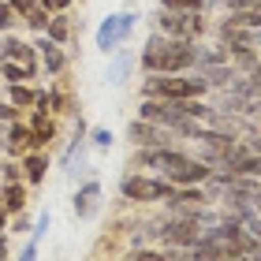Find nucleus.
I'll return each mask as SVG.
<instances>
[{
	"label": "nucleus",
	"instance_id": "f257e3e1",
	"mask_svg": "<svg viewBox=\"0 0 261 261\" xmlns=\"http://www.w3.org/2000/svg\"><path fill=\"white\" fill-rule=\"evenodd\" d=\"M138 64L146 75H187V71H194V41H179L153 30L138 53Z\"/></svg>",
	"mask_w": 261,
	"mask_h": 261
},
{
	"label": "nucleus",
	"instance_id": "f03ea898",
	"mask_svg": "<svg viewBox=\"0 0 261 261\" xmlns=\"http://www.w3.org/2000/svg\"><path fill=\"white\" fill-rule=\"evenodd\" d=\"M138 120H149L157 127H168L172 135H183L191 138L198 120H191V116L183 112V101H168V97H142L138 105Z\"/></svg>",
	"mask_w": 261,
	"mask_h": 261
},
{
	"label": "nucleus",
	"instance_id": "7ed1b4c3",
	"mask_svg": "<svg viewBox=\"0 0 261 261\" xmlns=\"http://www.w3.org/2000/svg\"><path fill=\"white\" fill-rule=\"evenodd\" d=\"M209 164L201 161V157H191V153H183V149H168V161H164V179H168L172 187H201L209 179Z\"/></svg>",
	"mask_w": 261,
	"mask_h": 261
},
{
	"label": "nucleus",
	"instance_id": "20e7f679",
	"mask_svg": "<svg viewBox=\"0 0 261 261\" xmlns=\"http://www.w3.org/2000/svg\"><path fill=\"white\" fill-rule=\"evenodd\" d=\"M175 187L164 179V175H142V172H130L120 179V194L123 201H135V205H146V201H168Z\"/></svg>",
	"mask_w": 261,
	"mask_h": 261
},
{
	"label": "nucleus",
	"instance_id": "39448f33",
	"mask_svg": "<svg viewBox=\"0 0 261 261\" xmlns=\"http://www.w3.org/2000/svg\"><path fill=\"white\" fill-rule=\"evenodd\" d=\"M153 30L168 34V38H179V41H198L205 34V22H201V11H168L161 8L153 15Z\"/></svg>",
	"mask_w": 261,
	"mask_h": 261
},
{
	"label": "nucleus",
	"instance_id": "423d86ee",
	"mask_svg": "<svg viewBox=\"0 0 261 261\" xmlns=\"http://www.w3.org/2000/svg\"><path fill=\"white\" fill-rule=\"evenodd\" d=\"M135 22H138L135 11H116V15H109V19H105L101 27H97V49H101L105 56H112V53L130 38Z\"/></svg>",
	"mask_w": 261,
	"mask_h": 261
},
{
	"label": "nucleus",
	"instance_id": "0eeeda50",
	"mask_svg": "<svg viewBox=\"0 0 261 261\" xmlns=\"http://www.w3.org/2000/svg\"><path fill=\"white\" fill-rule=\"evenodd\" d=\"M201 235V220L198 217H168L161 220V243L172 250H191Z\"/></svg>",
	"mask_w": 261,
	"mask_h": 261
},
{
	"label": "nucleus",
	"instance_id": "6e6552de",
	"mask_svg": "<svg viewBox=\"0 0 261 261\" xmlns=\"http://www.w3.org/2000/svg\"><path fill=\"white\" fill-rule=\"evenodd\" d=\"M127 138L135 142V149H142V146H175V135H172V130L149 123V120H135V123L127 127Z\"/></svg>",
	"mask_w": 261,
	"mask_h": 261
},
{
	"label": "nucleus",
	"instance_id": "1a4fd4ad",
	"mask_svg": "<svg viewBox=\"0 0 261 261\" xmlns=\"http://www.w3.org/2000/svg\"><path fill=\"white\" fill-rule=\"evenodd\" d=\"M34 49H38V56H41V71L49 79H56V75H64V67H67V56H64V45H56V41H49L41 34L38 41H34Z\"/></svg>",
	"mask_w": 261,
	"mask_h": 261
},
{
	"label": "nucleus",
	"instance_id": "9d476101",
	"mask_svg": "<svg viewBox=\"0 0 261 261\" xmlns=\"http://www.w3.org/2000/svg\"><path fill=\"white\" fill-rule=\"evenodd\" d=\"M4 60L22 64V67H30V71H38V49H34L30 41L15 38V34H4Z\"/></svg>",
	"mask_w": 261,
	"mask_h": 261
},
{
	"label": "nucleus",
	"instance_id": "9b49d317",
	"mask_svg": "<svg viewBox=\"0 0 261 261\" xmlns=\"http://www.w3.org/2000/svg\"><path fill=\"white\" fill-rule=\"evenodd\" d=\"M231 56H228V49H224L220 41H194V71H201V67H217V64H228Z\"/></svg>",
	"mask_w": 261,
	"mask_h": 261
},
{
	"label": "nucleus",
	"instance_id": "f8f14e48",
	"mask_svg": "<svg viewBox=\"0 0 261 261\" xmlns=\"http://www.w3.org/2000/svg\"><path fill=\"white\" fill-rule=\"evenodd\" d=\"M19 168H22V175H27V183H34V187L45 183V172H49V153H45V149H27Z\"/></svg>",
	"mask_w": 261,
	"mask_h": 261
},
{
	"label": "nucleus",
	"instance_id": "ddd939ff",
	"mask_svg": "<svg viewBox=\"0 0 261 261\" xmlns=\"http://www.w3.org/2000/svg\"><path fill=\"white\" fill-rule=\"evenodd\" d=\"M97 198H101V183H97V179H86V183L75 191L71 205H75L79 217H93V209H97Z\"/></svg>",
	"mask_w": 261,
	"mask_h": 261
},
{
	"label": "nucleus",
	"instance_id": "4468645a",
	"mask_svg": "<svg viewBox=\"0 0 261 261\" xmlns=\"http://www.w3.org/2000/svg\"><path fill=\"white\" fill-rule=\"evenodd\" d=\"M0 146H4L8 153H19V157H22V153L30 149V123H19V120L8 123V135H4Z\"/></svg>",
	"mask_w": 261,
	"mask_h": 261
},
{
	"label": "nucleus",
	"instance_id": "2eb2a0df",
	"mask_svg": "<svg viewBox=\"0 0 261 261\" xmlns=\"http://www.w3.org/2000/svg\"><path fill=\"white\" fill-rule=\"evenodd\" d=\"M201 79H205V86L209 90H224V86H231V79H235V64H217V67H201L198 71Z\"/></svg>",
	"mask_w": 261,
	"mask_h": 261
},
{
	"label": "nucleus",
	"instance_id": "dca6fc26",
	"mask_svg": "<svg viewBox=\"0 0 261 261\" xmlns=\"http://www.w3.org/2000/svg\"><path fill=\"white\" fill-rule=\"evenodd\" d=\"M0 205H4L11 217H15V213H22V209H27V187H22V183H8L4 194H0Z\"/></svg>",
	"mask_w": 261,
	"mask_h": 261
},
{
	"label": "nucleus",
	"instance_id": "f3484780",
	"mask_svg": "<svg viewBox=\"0 0 261 261\" xmlns=\"http://www.w3.org/2000/svg\"><path fill=\"white\" fill-rule=\"evenodd\" d=\"M45 38L56 41V45H67V41H71V19L64 15V11L49 19V27H45Z\"/></svg>",
	"mask_w": 261,
	"mask_h": 261
},
{
	"label": "nucleus",
	"instance_id": "a211bd4d",
	"mask_svg": "<svg viewBox=\"0 0 261 261\" xmlns=\"http://www.w3.org/2000/svg\"><path fill=\"white\" fill-rule=\"evenodd\" d=\"M130 67H135V53H127L120 45V49H116V60H112V71H109V82H123L130 75Z\"/></svg>",
	"mask_w": 261,
	"mask_h": 261
},
{
	"label": "nucleus",
	"instance_id": "6ab92c4d",
	"mask_svg": "<svg viewBox=\"0 0 261 261\" xmlns=\"http://www.w3.org/2000/svg\"><path fill=\"white\" fill-rule=\"evenodd\" d=\"M0 75H4V82H8V86H15V82H27V79H34V71H30V67H22V64L0 60Z\"/></svg>",
	"mask_w": 261,
	"mask_h": 261
},
{
	"label": "nucleus",
	"instance_id": "aec40b11",
	"mask_svg": "<svg viewBox=\"0 0 261 261\" xmlns=\"http://www.w3.org/2000/svg\"><path fill=\"white\" fill-rule=\"evenodd\" d=\"M8 101L15 105V109H34V90L27 82H15V86H8Z\"/></svg>",
	"mask_w": 261,
	"mask_h": 261
},
{
	"label": "nucleus",
	"instance_id": "412c9836",
	"mask_svg": "<svg viewBox=\"0 0 261 261\" xmlns=\"http://www.w3.org/2000/svg\"><path fill=\"white\" fill-rule=\"evenodd\" d=\"M49 19H53V15H49V11H45L41 4L34 8V11H27V15H22V22H27V27H30L34 34H45V27H49Z\"/></svg>",
	"mask_w": 261,
	"mask_h": 261
},
{
	"label": "nucleus",
	"instance_id": "4be33fe9",
	"mask_svg": "<svg viewBox=\"0 0 261 261\" xmlns=\"http://www.w3.org/2000/svg\"><path fill=\"white\" fill-rule=\"evenodd\" d=\"M168 11H205V0H161Z\"/></svg>",
	"mask_w": 261,
	"mask_h": 261
},
{
	"label": "nucleus",
	"instance_id": "5701e85b",
	"mask_svg": "<svg viewBox=\"0 0 261 261\" xmlns=\"http://www.w3.org/2000/svg\"><path fill=\"white\" fill-rule=\"evenodd\" d=\"M15 22H19V15L11 11L8 0H0V34H11V30H15Z\"/></svg>",
	"mask_w": 261,
	"mask_h": 261
},
{
	"label": "nucleus",
	"instance_id": "b1692460",
	"mask_svg": "<svg viewBox=\"0 0 261 261\" xmlns=\"http://www.w3.org/2000/svg\"><path fill=\"white\" fill-rule=\"evenodd\" d=\"M86 142H93L97 149H109V146H112V130H109V127H93L90 135H86Z\"/></svg>",
	"mask_w": 261,
	"mask_h": 261
},
{
	"label": "nucleus",
	"instance_id": "393cba45",
	"mask_svg": "<svg viewBox=\"0 0 261 261\" xmlns=\"http://www.w3.org/2000/svg\"><path fill=\"white\" fill-rule=\"evenodd\" d=\"M123 261H172L168 254H157V250H146V246H138V250H130Z\"/></svg>",
	"mask_w": 261,
	"mask_h": 261
},
{
	"label": "nucleus",
	"instance_id": "a878e982",
	"mask_svg": "<svg viewBox=\"0 0 261 261\" xmlns=\"http://www.w3.org/2000/svg\"><path fill=\"white\" fill-rule=\"evenodd\" d=\"M45 93H49V112H64V105H67V97H64V90H56V86H49Z\"/></svg>",
	"mask_w": 261,
	"mask_h": 261
},
{
	"label": "nucleus",
	"instance_id": "bb28decb",
	"mask_svg": "<svg viewBox=\"0 0 261 261\" xmlns=\"http://www.w3.org/2000/svg\"><path fill=\"white\" fill-rule=\"evenodd\" d=\"M19 120V109L11 101H0V123H15Z\"/></svg>",
	"mask_w": 261,
	"mask_h": 261
},
{
	"label": "nucleus",
	"instance_id": "cd10ccee",
	"mask_svg": "<svg viewBox=\"0 0 261 261\" xmlns=\"http://www.w3.org/2000/svg\"><path fill=\"white\" fill-rule=\"evenodd\" d=\"M38 4L49 11V15H60V11H67V8H71V0H38Z\"/></svg>",
	"mask_w": 261,
	"mask_h": 261
},
{
	"label": "nucleus",
	"instance_id": "c85d7f7f",
	"mask_svg": "<svg viewBox=\"0 0 261 261\" xmlns=\"http://www.w3.org/2000/svg\"><path fill=\"white\" fill-rule=\"evenodd\" d=\"M8 4H11V11H15V15L22 19L27 11H34V8H38V0H8Z\"/></svg>",
	"mask_w": 261,
	"mask_h": 261
},
{
	"label": "nucleus",
	"instance_id": "c756f323",
	"mask_svg": "<svg viewBox=\"0 0 261 261\" xmlns=\"http://www.w3.org/2000/svg\"><path fill=\"white\" fill-rule=\"evenodd\" d=\"M15 261H38V243L30 239V243H27V246L19 250V257H15Z\"/></svg>",
	"mask_w": 261,
	"mask_h": 261
},
{
	"label": "nucleus",
	"instance_id": "7c9ffc66",
	"mask_svg": "<svg viewBox=\"0 0 261 261\" xmlns=\"http://www.w3.org/2000/svg\"><path fill=\"white\" fill-rule=\"evenodd\" d=\"M11 231H30V220H27V213H15V220H11Z\"/></svg>",
	"mask_w": 261,
	"mask_h": 261
},
{
	"label": "nucleus",
	"instance_id": "2f4dec72",
	"mask_svg": "<svg viewBox=\"0 0 261 261\" xmlns=\"http://www.w3.org/2000/svg\"><path fill=\"white\" fill-rule=\"evenodd\" d=\"M0 168H4V179H8V183H19L22 168H15V164H0Z\"/></svg>",
	"mask_w": 261,
	"mask_h": 261
},
{
	"label": "nucleus",
	"instance_id": "473e14b6",
	"mask_svg": "<svg viewBox=\"0 0 261 261\" xmlns=\"http://www.w3.org/2000/svg\"><path fill=\"white\" fill-rule=\"evenodd\" d=\"M8 220H11V213H8L4 205H0V231H4V228H8Z\"/></svg>",
	"mask_w": 261,
	"mask_h": 261
},
{
	"label": "nucleus",
	"instance_id": "72a5a7b5",
	"mask_svg": "<svg viewBox=\"0 0 261 261\" xmlns=\"http://www.w3.org/2000/svg\"><path fill=\"white\" fill-rule=\"evenodd\" d=\"M8 257V239H4V231H0V261Z\"/></svg>",
	"mask_w": 261,
	"mask_h": 261
},
{
	"label": "nucleus",
	"instance_id": "f704fd0d",
	"mask_svg": "<svg viewBox=\"0 0 261 261\" xmlns=\"http://www.w3.org/2000/svg\"><path fill=\"white\" fill-rule=\"evenodd\" d=\"M254 75H257V79H261V56H257V64H254Z\"/></svg>",
	"mask_w": 261,
	"mask_h": 261
},
{
	"label": "nucleus",
	"instance_id": "c9c22d12",
	"mask_svg": "<svg viewBox=\"0 0 261 261\" xmlns=\"http://www.w3.org/2000/svg\"><path fill=\"white\" fill-rule=\"evenodd\" d=\"M254 45H257V49H261V30H254Z\"/></svg>",
	"mask_w": 261,
	"mask_h": 261
},
{
	"label": "nucleus",
	"instance_id": "e433bc0d",
	"mask_svg": "<svg viewBox=\"0 0 261 261\" xmlns=\"http://www.w3.org/2000/svg\"><path fill=\"white\" fill-rule=\"evenodd\" d=\"M0 60H4V34H0Z\"/></svg>",
	"mask_w": 261,
	"mask_h": 261
},
{
	"label": "nucleus",
	"instance_id": "4c0bfd02",
	"mask_svg": "<svg viewBox=\"0 0 261 261\" xmlns=\"http://www.w3.org/2000/svg\"><path fill=\"white\" fill-rule=\"evenodd\" d=\"M257 8H261V4H257Z\"/></svg>",
	"mask_w": 261,
	"mask_h": 261
}]
</instances>
